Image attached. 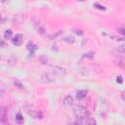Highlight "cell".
I'll use <instances>...</instances> for the list:
<instances>
[{
	"instance_id": "5b68a950",
	"label": "cell",
	"mask_w": 125,
	"mask_h": 125,
	"mask_svg": "<svg viewBox=\"0 0 125 125\" xmlns=\"http://www.w3.org/2000/svg\"><path fill=\"white\" fill-rule=\"evenodd\" d=\"M0 121L1 123L4 124H8L9 120H8V109L6 107H1L0 109Z\"/></svg>"
},
{
	"instance_id": "7c38bea8",
	"label": "cell",
	"mask_w": 125,
	"mask_h": 125,
	"mask_svg": "<svg viewBox=\"0 0 125 125\" xmlns=\"http://www.w3.org/2000/svg\"><path fill=\"white\" fill-rule=\"evenodd\" d=\"M12 34H13V31L11 30V29H7V30H5V32H4V39H6V40H8V39H10L11 37H12Z\"/></svg>"
},
{
	"instance_id": "e0dca14e",
	"label": "cell",
	"mask_w": 125,
	"mask_h": 125,
	"mask_svg": "<svg viewBox=\"0 0 125 125\" xmlns=\"http://www.w3.org/2000/svg\"><path fill=\"white\" fill-rule=\"evenodd\" d=\"M116 82H117V83H119V84H121V83L123 82L122 76H120V75H119V76H117V77H116Z\"/></svg>"
},
{
	"instance_id": "d6986e66",
	"label": "cell",
	"mask_w": 125,
	"mask_h": 125,
	"mask_svg": "<svg viewBox=\"0 0 125 125\" xmlns=\"http://www.w3.org/2000/svg\"><path fill=\"white\" fill-rule=\"evenodd\" d=\"M118 31H119L121 34L125 35V28H119V29H118Z\"/></svg>"
},
{
	"instance_id": "ffe728a7",
	"label": "cell",
	"mask_w": 125,
	"mask_h": 125,
	"mask_svg": "<svg viewBox=\"0 0 125 125\" xmlns=\"http://www.w3.org/2000/svg\"><path fill=\"white\" fill-rule=\"evenodd\" d=\"M121 99H122V100L125 102V92H123V93L121 94Z\"/></svg>"
},
{
	"instance_id": "52a82bcc",
	"label": "cell",
	"mask_w": 125,
	"mask_h": 125,
	"mask_svg": "<svg viewBox=\"0 0 125 125\" xmlns=\"http://www.w3.org/2000/svg\"><path fill=\"white\" fill-rule=\"evenodd\" d=\"M73 104V98L70 95H67L64 99H63V105L65 107H70Z\"/></svg>"
},
{
	"instance_id": "9a60e30c",
	"label": "cell",
	"mask_w": 125,
	"mask_h": 125,
	"mask_svg": "<svg viewBox=\"0 0 125 125\" xmlns=\"http://www.w3.org/2000/svg\"><path fill=\"white\" fill-rule=\"evenodd\" d=\"M63 40H64L65 42H68V43L70 42V43H72V42L74 41V38H73V37H65Z\"/></svg>"
},
{
	"instance_id": "44dd1931",
	"label": "cell",
	"mask_w": 125,
	"mask_h": 125,
	"mask_svg": "<svg viewBox=\"0 0 125 125\" xmlns=\"http://www.w3.org/2000/svg\"><path fill=\"white\" fill-rule=\"evenodd\" d=\"M1 46H2V48H4V47H5V43H4V41H2V42H1Z\"/></svg>"
},
{
	"instance_id": "7a4b0ae2",
	"label": "cell",
	"mask_w": 125,
	"mask_h": 125,
	"mask_svg": "<svg viewBox=\"0 0 125 125\" xmlns=\"http://www.w3.org/2000/svg\"><path fill=\"white\" fill-rule=\"evenodd\" d=\"M73 112H74V115L76 116V118H82V117H86L89 115L88 109L82 105H76L73 108Z\"/></svg>"
},
{
	"instance_id": "277c9868",
	"label": "cell",
	"mask_w": 125,
	"mask_h": 125,
	"mask_svg": "<svg viewBox=\"0 0 125 125\" xmlns=\"http://www.w3.org/2000/svg\"><path fill=\"white\" fill-rule=\"evenodd\" d=\"M54 80H55V73H50V72L44 73V74L41 76V78H40V81H41V83H43V84L52 83Z\"/></svg>"
},
{
	"instance_id": "ba28073f",
	"label": "cell",
	"mask_w": 125,
	"mask_h": 125,
	"mask_svg": "<svg viewBox=\"0 0 125 125\" xmlns=\"http://www.w3.org/2000/svg\"><path fill=\"white\" fill-rule=\"evenodd\" d=\"M65 68L61 67V66H54V73L58 75H63L65 74Z\"/></svg>"
},
{
	"instance_id": "6da1fadb",
	"label": "cell",
	"mask_w": 125,
	"mask_h": 125,
	"mask_svg": "<svg viewBox=\"0 0 125 125\" xmlns=\"http://www.w3.org/2000/svg\"><path fill=\"white\" fill-rule=\"evenodd\" d=\"M23 110H24L29 116H31V117H34V118H37V119H41V118L43 117L42 113L39 112V111H38L33 105H31V104L25 105V106L23 107Z\"/></svg>"
},
{
	"instance_id": "8fae6325",
	"label": "cell",
	"mask_w": 125,
	"mask_h": 125,
	"mask_svg": "<svg viewBox=\"0 0 125 125\" xmlns=\"http://www.w3.org/2000/svg\"><path fill=\"white\" fill-rule=\"evenodd\" d=\"M15 121H16V123H17V124H23V122H24V119H23L22 115H21L20 112L16 114V117H15Z\"/></svg>"
},
{
	"instance_id": "3957f363",
	"label": "cell",
	"mask_w": 125,
	"mask_h": 125,
	"mask_svg": "<svg viewBox=\"0 0 125 125\" xmlns=\"http://www.w3.org/2000/svg\"><path fill=\"white\" fill-rule=\"evenodd\" d=\"M75 124H83V125H95L97 124V121L92 118V117H82V118H77L75 121H74Z\"/></svg>"
},
{
	"instance_id": "4fadbf2b",
	"label": "cell",
	"mask_w": 125,
	"mask_h": 125,
	"mask_svg": "<svg viewBox=\"0 0 125 125\" xmlns=\"http://www.w3.org/2000/svg\"><path fill=\"white\" fill-rule=\"evenodd\" d=\"M94 56H95V52L91 51V52L85 53V54L83 55V58H90V59H92V58H94Z\"/></svg>"
},
{
	"instance_id": "5bb4252c",
	"label": "cell",
	"mask_w": 125,
	"mask_h": 125,
	"mask_svg": "<svg viewBox=\"0 0 125 125\" xmlns=\"http://www.w3.org/2000/svg\"><path fill=\"white\" fill-rule=\"evenodd\" d=\"M94 7H96L98 10L105 11V7H104V6H101V5H100V4H98V3H95V4H94Z\"/></svg>"
},
{
	"instance_id": "9c48e42d",
	"label": "cell",
	"mask_w": 125,
	"mask_h": 125,
	"mask_svg": "<svg viewBox=\"0 0 125 125\" xmlns=\"http://www.w3.org/2000/svg\"><path fill=\"white\" fill-rule=\"evenodd\" d=\"M86 96H87V91L86 90H79L76 93V98L78 100H83Z\"/></svg>"
},
{
	"instance_id": "2e32d148",
	"label": "cell",
	"mask_w": 125,
	"mask_h": 125,
	"mask_svg": "<svg viewBox=\"0 0 125 125\" xmlns=\"http://www.w3.org/2000/svg\"><path fill=\"white\" fill-rule=\"evenodd\" d=\"M40 61H41V62H42L43 64H45V63H47V62H48V59H47L46 57L42 56V57L40 58Z\"/></svg>"
},
{
	"instance_id": "ac0fdd59",
	"label": "cell",
	"mask_w": 125,
	"mask_h": 125,
	"mask_svg": "<svg viewBox=\"0 0 125 125\" xmlns=\"http://www.w3.org/2000/svg\"><path fill=\"white\" fill-rule=\"evenodd\" d=\"M14 83L18 85V86H17L18 88H21V89H22V88H23V87H22V84H21V83H20L18 80H15V81H14Z\"/></svg>"
},
{
	"instance_id": "8992f818",
	"label": "cell",
	"mask_w": 125,
	"mask_h": 125,
	"mask_svg": "<svg viewBox=\"0 0 125 125\" xmlns=\"http://www.w3.org/2000/svg\"><path fill=\"white\" fill-rule=\"evenodd\" d=\"M12 42H13V44L16 45V46L21 45V43H22V35H21V34H16V36L13 37Z\"/></svg>"
},
{
	"instance_id": "30bf717a",
	"label": "cell",
	"mask_w": 125,
	"mask_h": 125,
	"mask_svg": "<svg viewBox=\"0 0 125 125\" xmlns=\"http://www.w3.org/2000/svg\"><path fill=\"white\" fill-rule=\"evenodd\" d=\"M26 47H27V50L30 52V54L32 55L33 54V52L37 49V47H36V45L33 43V42H31V41H29L28 43H27V45H26Z\"/></svg>"
},
{
	"instance_id": "7402d4cb",
	"label": "cell",
	"mask_w": 125,
	"mask_h": 125,
	"mask_svg": "<svg viewBox=\"0 0 125 125\" xmlns=\"http://www.w3.org/2000/svg\"><path fill=\"white\" fill-rule=\"evenodd\" d=\"M78 1H84V0H78Z\"/></svg>"
}]
</instances>
